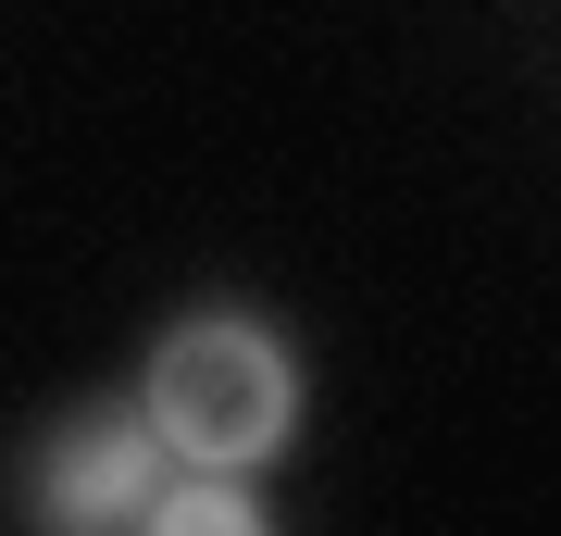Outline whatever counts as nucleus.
Instances as JSON below:
<instances>
[{
    "mask_svg": "<svg viewBox=\"0 0 561 536\" xmlns=\"http://www.w3.org/2000/svg\"><path fill=\"white\" fill-rule=\"evenodd\" d=\"M138 412L162 461H187V475H250V461L287 449V424H300V362L262 312H187L175 338L150 350L138 375Z\"/></svg>",
    "mask_w": 561,
    "mask_h": 536,
    "instance_id": "obj_1",
    "label": "nucleus"
},
{
    "mask_svg": "<svg viewBox=\"0 0 561 536\" xmlns=\"http://www.w3.org/2000/svg\"><path fill=\"white\" fill-rule=\"evenodd\" d=\"M150 499H162L150 412H76V424L38 449V475H25V512H38L50 536H125Z\"/></svg>",
    "mask_w": 561,
    "mask_h": 536,
    "instance_id": "obj_2",
    "label": "nucleus"
},
{
    "mask_svg": "<svg viewBox=\"0 0 561 536\" xmlns=\"http://www.w3.org/2000/svg\"><path fill=\"white\" fill-rule=\"evenodd\" d=\"M138 524H150V536H275V524H262V499H250L238 475H175Z\"/></svg>",
    "mask_w": 561,
    "mask_h": 536,
    "instance_id": "obj_3",
    "label": "nucleus"
}]
</instances>
